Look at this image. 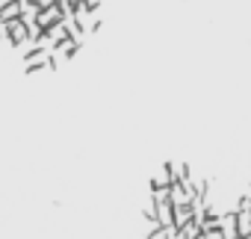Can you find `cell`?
<instances>
[{
  "label": "cell",
  "instance_id": "obj_3",
  "mask_svg": "<svg viewBox=\"0 0 251 239\" xmlns=\"http://www.w3.org/2000/svg\"><path fill=\"white\" fill-rule=\"evenodd\" d=\"M233 215H236V236L251 239V213L248 210H233Z\"/></svg>",
  "mask_w": 251,
  "mask_h": 239
},
{
  "label": "cell",
  "instance_id": "obj_2",
  "mask_svg": "<svg viewBox=\"0 0 251 239\" xmlns=\"http://www.w3.org/2000/svg\"><path fill=\"white\" fill-rule=\"evenodd\" d=\"M65 21V12L59 9V6H48V9H39L36 12V24L42 27V30H50V27H56V24H62Z\"/></svg>",
  "mask_w": 251,
  "mask_h": 239
},
{
  "label": "cell",
  "instance_id": "obj_1",
  "mask_svg": "<svg viewBox=\"0 0 251 239\" xmlns=\"http://www.w3.org/2000/svg\"><path fill=\"white\" fill-rule=\"evenodd\" d=\"M6 45L12 50H24L30 45V36H27V21L18 18V21H9L6 24Z\"/></svg>",
  "mask_w": 251,
  "mask_h": 239
},
{
  "label": "cell",
  "instance_id": "obj_8",
  "mask_svg": "<svg viewBox=\"0 0 251 239\" xmlns=\"http://www.w3.org/2000/svg\"><path fill=\"white\" fill-rule=\"evenodd\" d=\"M33 3H36L39 9H48V6H56V0H33Z\"/></svg>",
  "mask_w": 251,
  "mask_h": 239
},
{
  "label": "cell",
  "instance_id": "obj_7",
  "mask_svg": "<svg viewBox=\"0 0 251 239\" xmlns=\"http://www.w3.org/2000/svg\"><path fill=\"white\" fill-rule=\"evenodd\" d=\"M201 239H225V233H222V227H210L201 233Z\"/></svg>",
  "mask_w": 251,
  "mask_h": 239
},
{
  "label": "cell",
  "instance_id": "obj_4",
  "mask_svg": "<svg viewBox=\"0 0 251 239\" xmlns=\"http://www.w3.org/2000/svg\"><path fill=\"white\" fill-rule=\"evenodd\" d=\"M65 39H68V27H65V21L48 30V42H50V50H53V48H56L59 42H65Z\"/></svg>",
  "mask_w": 251,
  "mask_h": 239
},
{
  "label": "cell",
  "instance_id": "obj_5",
  "mask_svg": "<svg viewBox=\"0 0 251 239\" xmlns=\"http://www.w3.org/2000/svg\"><path fill=\"white\" fill-rule=\"evenodd\" d=\"M177 233H180V239H201L204 230H201V224L192 218V221H186L183 227H177Z\"/></svg>",
  "mask_w": 251,
  "mask_h": 239
},
{
  "label": "cell",
  "instance_id": "obj_6",
  "mask_svg": "<svg viewBox=\"0 0 251 239\" xmlns=\"http://www.w3.org/2000/svg\"><path fill=\"white\" fill-rule=\"evenodd\" d=\"M18 18H21V3H18V0L0 9V21H3V24H9V21H18Z\"/></svg>",
  "mask_w": 251,
  "mask_h": 239
}]
</instances>
